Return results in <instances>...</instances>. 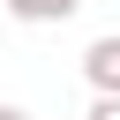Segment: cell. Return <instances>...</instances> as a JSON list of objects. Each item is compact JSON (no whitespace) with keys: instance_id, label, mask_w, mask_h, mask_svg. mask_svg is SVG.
Returning a JSON list of instances; mask_svg holds the SVG:
<instances>
[{"instance_id":"cell-1","label":"cell","mask_w":120,"mask_h":120,"mask_svg":"<svg viewBox=\"0 0 120 120\" xmlns=\"http://www.w3.org/2000/svg\"><path fill=\"white\" fill-rule=\"evenodd\" d=\"M82 82H90V90H120V30L90 38V52H82Z\"/></svg>"},{"instance_id":"cell-2","label":"cell","mask_w":120,"mask_h":120,"mask_svg":"<svg viewBox=\"0 0 120 120\" xmlns=\"http://www.w3.org/2000/svg\"><path fill=\"white\" fill-rule=\"evenodd\" d=\"M15 22H30V30H45V22H75L82 15V0H0Z\"/></svg>"},{"instance_id":"cell-3","label":"cell","mask_w":120,"mask_h":120,"mask_svg":"<svg viewBox=\"0 0 120 120\" xmlns=\"http://www.w3.org/2000/svg\"><path fill=\"white\" fill-rule=\"evenodd\" d=\"M82 120H120V90H90V112Z\"/></svg>"},{"instance_id":"cell-4","label":"cell","mask_w":120,"mask_h":120,"mask_svg":"<svg viewBox=\"0 0 120 120\" xmlns=\"http://www.w3.org/2000/svg\"><path fill=\"white\" fill-rule=\"evenodd\" d=\"M0 120H30V112H22V105H0Z\"/></svg>"}]
</instances>
